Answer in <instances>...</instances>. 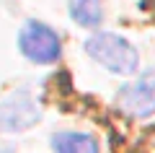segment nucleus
Returning a JSON list of instances; mask_svg holds the SVG:
<instances>
[{
  "instance_id": "nucleus-1",
  "label": "nucleus",
  "mask_w": 155,
  "mask_h": 153,
  "mask_svg": "<svg viewBox=\"0 0 155 153\" xmlns=\"http://www.w3.org/2000/svg\"><path fill=\"white\" fill-rule=\"evenodd\" d=\"M85 52H88L96 62H101L106 70L119 73V75L134 73L137 70V62H140L137 49H134L124 37L109 34V31H98L91 39H85Z\"/></svg>"
},
{
  "instance_id": "nucleus-2",
  "label": "nucleus",
  "mask_w": 155,
  "mask_h": 153,
  "mask_svg": "<svg viewBox=\"0 0 155 153\" xmlns=\"http://www.w3.org/2000/svg\"><path fill=\"white\" fill-rule=\"evenodd\" d=\"M18 47H21L23 57L39 65H49V62L60 60L62 44L54 29H49L41 21H28L18 34Z\"/></svg>"
},
{
  "instance_id": "nucleus-3",
  "label": "nucleus",
  "mask_w": 155,
  "mask_h": 153,
  "mask_svg": "<svg viewBox=\"0 0 155 153\" xmlns=\"http://www.w3.org/2000/svg\"><path fill=\"white\" fill-rule=\"evenodd\" d=\"M116 104L134 120L155 114V68H147L137 81L127 83L116 96Z\"/></svg>"
},
{
  "instance_id": "nucleus-4",
  "label": "nucleus",
  "mask_w": 155,
  "mask_h": 153,
  "mask_svg": "<svg viewBox=\"0 0 155 153\" xmlns=\"http://www.w3.org/2000/svg\"><path fill=\"white\" fill-rule=\"evenodd\" d=\"M54 153H98V140L85 132H57L52 137Z\"/></svg>"
},
{
  "instance_id": "nucleus-5",
  "label": "nucleus",
  "mask_w": 155,
  "mask_h": 153,
  "mask_svg": "<svg viewBox=\"0 0 155 153\" xmlns=\"http://www.w3.org/2000/svg\"><path fill=\"white\" fill-rule=\"evenodd\" d=\"M101 3L104 0H70V16L78 26L85 29H96L104 18V11H101Z\"/></svg>"
}]
</instances>
